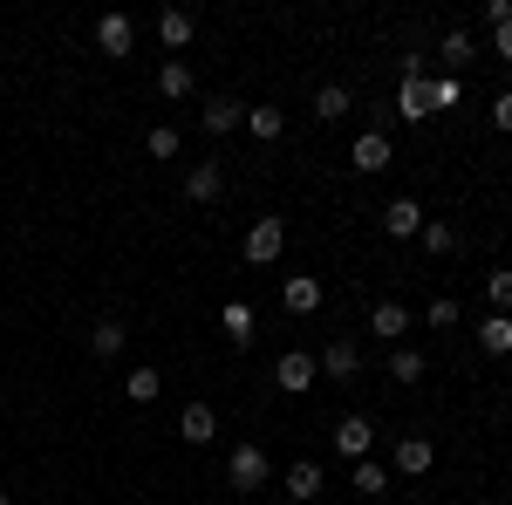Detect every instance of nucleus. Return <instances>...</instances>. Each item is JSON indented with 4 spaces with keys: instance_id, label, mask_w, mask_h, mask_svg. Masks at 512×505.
<instances>
[{
    "instance_id": "7",
    "label": "nucleus",
    "mask_w": 512,
    "mask_h": 505,
    "mask_svg": "<svg viewBox=\"0 0 512 505\" xmlns=\"http://www.w3.org/2000/svg\"><path fill=\"white\" fill-rule=\"evenodd\" d=\"M369 444H376V424H369V417H342V424H335V451H342L349 465L369 458Z\"/></svg>"
},
{
    "instance_id": "13",
    "label": "nucleus",
    "mask_w": 512,
    "mask_h": 505,
    "mask_svg": "<svg viewBox=\"0 0 512 505\" xmlns=\"http://www.w3.org/2000/svg\"><path fill=\"white\" fill-rule=\"evenodd\" d=\"M431 465H437V444H431V437H403V444H396V471H403V478H424Z\"/></svg>"
},
{
    "instance_id": "24",
    "label": "nucleus",
    "mask_w": 512,
    "mask_h": 505,
    "mask_svg": "<svg viewBox=\"0 0 512 505\" xmlns=\"http://www.w3.org/2000/svg\"><path fill=\"white\" fill-rule=\"evenodd\" d=\"M219 321H226V342H239V349L253 342V308H246V301H226V314H219Z\"/></svg>"
},
{
    "instance_id": "32",
    "label": "nucleus",
    "mask_w": 512,
    "mask_h": 505,
    "mask_svg": "<svg viewBox=\"0 0 512 505\" xmlns=\"http://www.w3.org/2000/svg\"><path fill=\"white\" fill-rule=\"evenodd\" d=\"M431 103H437V110H451V103H458V76H437L431 82Z\"/></svg>"
},
{
    "instance_id": "21",
    "label": "nucleus",
    "mask_w": 512,
    "mask_h": 505,
    "mask_svg": "<svg viewBox=\"0 0 512 505\" xmlns=\"http://www.w3.org/2000/svg\"><path fill=\"white\" fill-rule=\"evenodd\" d=\"M315 117L321 123H342V117H349V89H342V82H321V89H315Z\"/></svg>"
},
{
    "instance_id": "9",
    "label": "nucleus",
    "mask_w": 512,
    "mask_h": 505,
    "mask_svg": "<svg viewBox=\"0 0 512 505\" xmlns=\"http://www.w3.org/2000/svg\"><path fill=\"white\" fill-rule=\"evenodd\" d=\"M239 123H246V103H233V96H212V103L198 110V130H212V137H226Z\"/></svg>"
},
{
    "instance_id": "27",
    "label": "nucleus",
    "mask_w": 512,
    "mask_h": 505,
    "mask_svg": "<svg viewBox=\"0 0 512 505\" xmlns=\"http://www.w3.org/2000/svg\"><path fill=\"white\" fill-rule=\"evenodd\" d=\"M417 376H424V355H417V349H396L390 355V383H417Z\"/></svg>"
},
{
    "instance_id": "17",
    "label": "nucleus",
    "mask_w": 512,
    "mask_h": 505,
    "mask_svg": "<svg viewBox=\"0 0 512 505\" xmlns=\"http://www.w3.org/2000/svg\"><path fill=\"white\" fill-rule=\"evenodd\" d=\"M158 96H164V103H185V96H192V69H185L178 55H164V69H158Z\"/></svg>"
},
{
    "instance_id": "22",
    "label": "nucleus",
    "mask_w": 512,
    "mask_h": 505,
    "mask_svg": "<svg viewBox=\"0 0 512 505\" xmlns=\"http://www.w3.org/2000/svg\"><path fill=\"white\" fill-rule=\"evenodd\" d=\"M472 55H478V41L465 35V28H451V35H444V48H437V62H444V69H465Z\"/></svg>"
},
{
    "instance_id": "5",
    "label": "nucleus",
    "mask_w": 512,
    "mask_h": 505,
    "mask_svg": "<svg viewBox=\"0 0 512 505\" xmlns=\"http://www.w3.org/2000/svg\"><path fill=\"white\" fill-rule=\"evenodd\" d=\"M96 48H103L110 62H123V55L137 48V21H130V14H103V21H96Z\"/></svg>"
},
{
    "instance_id": "30",
    "label": "nucleus",
    "mask_w": 512,
    "mask_h": 505,
    "mask_svg": "<svg viewBox=\"0 0 512 505\" xmlns=\"http://www.w3.org/2000/svg\"><path fill=\"white\" fill-rule=\"evenodd\" d=\"M144 144H151V157H178V130H171V123H158Z\"/></svg>"
},
{
    "instance_id": "33",
    "label": "nucleus",
    "mask_w": 512,
    "mask_h": 505,
    "mask_svg": "<svg viewBox=\"0 0 512 505\" xmlns=\"http://www.w3.org/2000/svg\"><path fill=\"white\" fill-rule=\"evenodd\" d=\"M451 321H458V301H451V294H437V301H431V328H451Z\"/></svg>"
},
{
    "instance_id": "28",
    "label": "nucleus",
    "mask_w": 512,
    "mask_h": 505,
    "mask_svg": "<svg viewBox=\"0 0 512 505\" xmlns=\"http://www.w3.org/2000/svg\"><path fill=\"white\" fill-rule=\"evenodd\" d=\"M424 253H451V246H458V233H451V226H444V219H424Z\"/></svg>"
},
{
    "instance_id": "26",
    "label": "nucleus",
    "mask_w": 512,
    "mask_h": 505,
    "mask_svg": "<svg viewBox=\"0 0 512 505\" xmlns=\"http://www.w3.org/2000/svg\"><path fill=\"white\" fill-rule=\"evenodd\" d=\"M485 294H492V314H512V267L485 273Z\"/></svg>"
},
{
    "instance_id": "11",
    "label": "nucleus",
    "mask_w": 512,
    "mask_h": 505,
    "mask_svg": "<svg viewBox=\"0 0 512 505\" xmlns=\"http://www.w3.org/2000/svg\"><path fill=\"white\" fill-rule=\"evenodd\" d=\"M178 437H185V444H212V437H219V410H212V403H185Z\"/></svg>"
},
{
    "instance_id": "19",
    "label": "nucleus",
    "mask_w": 512,
    "mask_h": 505,
    "mask_svg": "<svg viewBox=\"0 0 512 505\" xmlns=\"http://www.w3.org/2000/svg\"><path fill=\"white\" fill-rule=\"evenodd\" d=\"M123 396H130V403H158V396H164V376L144 362V369H130V376H123Z\"/></svg>"
},
{
    "instance_id": "4",
    "label": "nucleus",
    "mask_w": 512,
    "mask_h": 505,
    "mask_svg": "<svg viewBox=\"0 0 512 505\" xmlns=\"http://www.w3.org/2000/svg\"><path fill=\"white\" fill-rule=\"evenodd\" d=\"M280 246H287V219H253V226H246V260H253V267H274Z\"/></svg>"
},
{
    "instance_id": "25",
    "label": "nucleus",
    "mask_w": 512,
    "mask_h": 505,
    "mask_svg": "<svg viewBox=\"0 0 512 505\" xmlns=\"http://www.w3.org/2000/svg\"><path fill=\"white\" fill-rule=\"evenodd\" d=\"M246 130H253V137H260V144H274L280 130H287V117H280L274 103H267V110H246Z\"/></svg>"
},
{
    "instance_id": "2",
    "label": "nucleus",
    "mask_w": 512,
    "mask_h": 505,
    "mask_svg": "<svg viewBox=\"0 0 512 505\" xmlns=\"http://www.w3.org/2000/svg\"><path fill=\"white\" fill-rule=\"evenodd\" d=\"M437 103H431V76L417 69V62H403V82H396V117L403 123H424Z\"/></svg>"
},
{
    "instance_id": "34",
    "label": "nucleus",
    "mask_w": 512,
    "mask_h": 505,
    "mask_svg": "<svg viewBox=\"0 0 512 505\" xmlns=\"http://www.w3.org/2000/svg\"><path fill=\"white\" fill-rule=\"evenodd\" d=\"M512 21V0H485V28H506Z\"/></svg>"
},
{
    "instance_id": "29",
    "label": "nucleus",
    "mask_w": 512,
    "mask_h": 505,
    "mask_svg": "<svg viewBox=\"0 0 512 505\" xmlns=\"http://www.w3.org/2000/svg\"><path fill=\"white\" fill-rule=\"evenodd\" d=\"M349 478H355V492H383V465H376V458H362Z\"/></svg>"
},
{
    "instance_id": "10",
    "label": "nucleus",
    "mask_w": 512,
    "mask_h": 505,
    "mask_svg": "<svg viewBox=\"0 0 512 505\" xmlns=\"http://www.w3.org/2000/svg\"><path fill=\"white\" fill-rule=\"evenodd\" d=\"M219 192H226V171H219V157H212V164H192V171H185V198H192V205H212Z\"/></svg>"
},
{
    "instance_id": "3",
    "label": "nucleus",
    "mask_w": 512,
    "mask_h": 505,
    "mask_svg": "<svg viewBox=\"0 0 512 505\" xmlns=\"http://www.w3.org/2000/svg\"><path fill=\"white\" fill-rule=\"evenodd\" d=\"M315 383H321V362H315L308 349H287V355L274 362V389H287V396H308Z\"/></svg>"
},
{
    "instance_id": "16",
    "label": "nucleus",
    "mask_w": 512,
    "mask_h": 505,
    "mask_svg": "<svg viewBox=\"0 0 512 505\" xmlns=\"http://www.w3.org/2000/svg\"><path fill=\"white\" fill-rule=\"evenodd\" d=\"M478 349L485 355H512V314L485 308V321H478Z\"/></svg>"
},
{
    "instance_id": "15",
    "label": "nucleus",
    "mask_w": 512,
    "mask_h": 505,
    "mask_svg": "<svg viewBox=\"0 0 512 505\" xmlns=\"http://www.w3.org/2000/svg\"><path fill=\"white\" fill-rule=\"evenodd\" d=\"M315 362H321V376H335V383H349L355 369H362V349H355V342H328V349H321Z\"/></svg>"
},
{
    "instance_id": "1",
    "label": "nucleus",
    "mask_w": 512,
    "mask_h": 505,
    "mask_svg": "<svg viewBox=\"0 0 512 505\" xmlns=\"http://www.w3.org/2000/svg\"><path fill=\"white\" fill-rule=\"evenodd\" d=\"M226 478H233V492H267V478H274V458H267L260 444H239L233 458H226Z\"/></svg>"
},
{
    "instance_id": "20",
    "label": "nucleus",
    "mask_w": 512,
    "mask_h": 505,
    "mask_svg": "<svg viewBox=\"0 0 512 505\" xmlns=\"http://www.w3.org/2000/svg\"><path fill=\"white\" fill-rule=\"evenodd\" d=\"M315 492H321V465H315V458H301V465H287V499H301V505H308Z\"/></svg>"
},
{
    "instance_id": "35",
    "label": "nucleus",
    "mask_w": 512,
    "mask_h": 505,
    "mask_svg": "<svg viewBox=\"0 0 512 505\" xmlns=\"http://www.w3.org/2000/svg\"><path fill=\"white\" fill-rule=\"evenodd\" d=\"M492 55H499V62H512V21H506V28H492Z\"/></svg>"
},
{
    "instance_id": "31",
    "label": "nucleus",
    "mask_w": 512,
    "mask_h": 505,
    "mask_svg": "<svg viewBox=\"0 0 512 505\" xmlns=\"http://www.w3.org/2000/svg\"><path fill=\"white\" fill-rule=\"evenodd\" d=\"M492 130H506V137H512V89L492 96Z\"/></svg>"
},
{
    "instance_id": "36",
    "label": "nucleus",
    "mask_w": 512,
    "mask_h": 505,
    "mask_svg": "<svg viewBox=\"0 0 512 505\" xmlns=\"http://www.w3.org/2000/svg\"><path fill=\"white\" fill-rule=\"evenodd\" d=\"M0 505H14V499H7V492H0Z\"/></svg>"
},
{
    "instance_id": "6",
    "label": "nucleus",
    "mask_w": 512,
    "mask_h": 505,
    "mask_svg": "<svg viewBox=\"0 0 512 505\" xmlns=\"http://www.w3.org/2000/svg\"><path fill=\"white\" fill-rule=\"evenodd\" d=\"M349 164H355V171H390V164H396L390 137H383V130H362V137L349 144Z\"/></svg>"
},
{
    "instance_id": "12",
    "label": "nucleus",
    "mask_w": 512,
    "mask_h": 505,
    "mask_svg": "<svg viewBox=\"0 0 512 505\" xmlns=\"http://www.w3.org/2000/svg\"><path fill=\"white\" fill-rule=\"evenodd\" d=\"M280 301H287V314H315L321 308V280H315V273H287Z\"/></svg>"
},
{
    "instance_id": "18",
    "label": "nucleus",
    "mask_w": 512,
    "mask_h": 505,
    "mask_svg": "<svg viewBox=\"0 0 512 505\" xmlns=\"http://www.w3.org/2000/svg\"><path fill=\"white\" fill-rule=\"evenodd\" d=\"M369 328H376L383 342H403V335H410V314L396 308V301H376V308H369Z\"/></svg>"
},
{
    "instance_id": "8",
    "label": "nucleus",
    "mask_w": 512,
    "mask_h": 505,
    "mask_svg": "<svg viewBox=\"0 0 512 505\" xmlns=\"http://www.w3.org/2000/svg\"><path fill=\"white\" fill-rule=\"evenodd\" d=\"M383 233L390 239H417L424 233V205H417V198H390V205H383Z\"/></svg>"
},
{
    "instance_id": "23",
    "label": "nucleus",
    "mask_w": 512,
    "mask_h": 505,
    "mask_svg": "<svg viewBox=\"0 0 512 505\" xmlns=\"http://www.w3.org/2000/svg\"><path fill=\"white\" fill-rule=\"evenodd\" d=\"M123 342H130L123 321H96V328H89V349H96V355H123Z\"/></svg>"
},
{
    "instance_id": "14",
    "label": "nucleus",
    "mask_w": 512,
    "mask_h": 505,
    "mask_svg": "<svg viewBox=\"0 0 512 505\" xmlns=\"http://www.w3.org/2000/svg\"><path fill=\"white\" fill-rule=\"evenodd\" d=\"M192 35H198V21L185 14V7H164V14H158V41L171 48V55H178V48H192Z\"/></svg>"
}]
</instances>
